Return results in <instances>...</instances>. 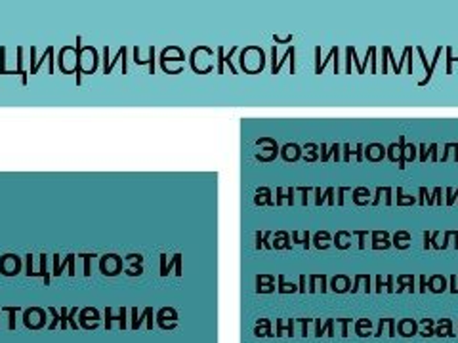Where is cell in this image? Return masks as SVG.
<instances>
[{"mask_svg":"<svg viewBox=\"0 0 458 343\" xmlns=\"http://www.w3.org/2000/svg\"><path fill=\"white\" fill-rule=\"evenodd\" d=\"M65 265H69V273L75 275V271H77L75 269V254H67L65 262H62V265H60V255L54 254V275H62V271H64Z\"/></svg>","mask_w":458,"mask_h":343,"instance_id":"3957f363","label":"cell"},{"mask_svg":"<svg viewBox=\"0 0 458 343\" xmlns=\"http://www.w3.org/2000/svg\"><path fill=\"white\" fill-rule=\"evenodd\" d=\"M84 255V275H90V257L92 254H82Z\"/></svg>","mask_w":458,"mask_h":343,"instance_id":"277c9868","label":"cell"},{"mask_svg":"<svg viewBox=\"0 0 458 343\" xmlns=\"http://www.w3.org/2000/svg\"><path fill=\"white\" fill-rule=\"evenodd\" d=\"M20 271H21V260L18 255L6 254L0 257V273L6 277H13V275H18Z\"/></svg>","mask_w":458,"mask_h":343,"instance_id":"7a4b0ae2","label":"cell"},{"mask_svg":"<svg viewBox=\"0 0 458 343\" xmlns=\"http://www.w3.org/2000/svg\"><path fill=\"white\" fill-rule=\"evenodd\" d=\"M99 269L107 277H117L123 271V260L117 254H106L102 260H99Z\"/></svg>","mask_w":458,"mask_h":343,"instance_id":"6da1fadb","label":"cell"}]
</instances>
